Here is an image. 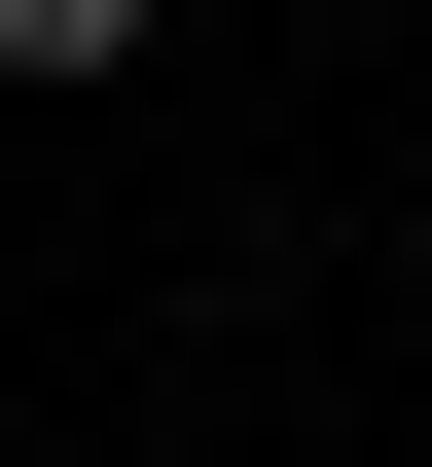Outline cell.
<instances>
[{
  "instance_id": "1",
  "label": "cell",
  "mask_w": 432,
  "mask_h": 467,
  "mask_svg": "<svg viewBox=\"0 0 432 467\" xmlns=\"http://www.w3.org/2000/svg\"><path fill=\"white\" fill-rule=\"evenodd\" d=\"M109 36H144V0H0V72H109Z\"/></svg>"
}]
</instances>
